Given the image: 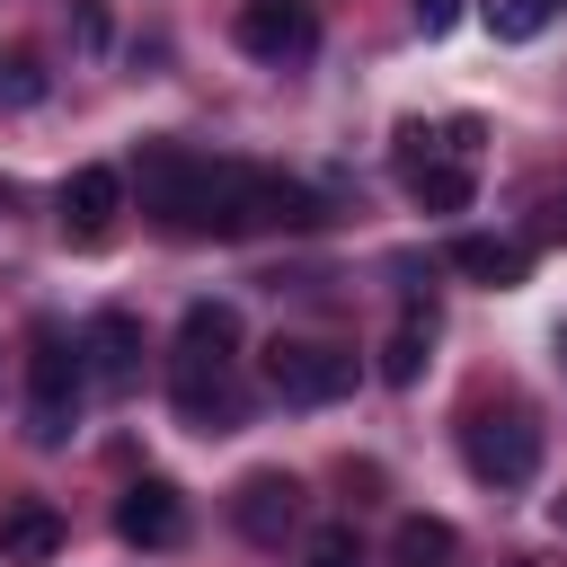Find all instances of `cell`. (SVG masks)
<instances>
[{"label":"cell","mask_w":567,"mask_h":567,"mask_svg":"<svg viewBox=\"0 0 567 567\" xmlns=\"http://www.w3.org/2000/svg\"><path fill=\"white\" fill-rule=\"evenodd\" d=\"M80 381H89V354H80L53 319H35V328H27V434H35V443H71V425H80Z\"/></svg>","instance_id":"cell-1"},{"label":"cell","mask_w":567,"mask_h":567,"mask_svg":"<svg viewBox=\"0 0 567 567\" xmlns=\"http://www.w3.org/2000/svg\"><path fill=\"white\" fill-rule=\"evenodd\" d=\"M133 186H142V213H151L159 230H195V221H204L213 159H204V151H186V142H142Z\"/></svg>","instance_id":"cell-2"},{"label":"cell","mask_w":567,"mask_h":567,"mask_svg":"<svg viewBox=\"0 0 567 567\" xmlns=\"http://www.w3.org/2000/svg\"><path fill=\"white\" fill-rule=\"evenodd\" d=\"M266 390L284 408H328L354 390V354L346 346H319V337H275L266 346Z\"/></svg>","instance_id":"cell-3"},{"label":"cell","mask_w":567,"mask_h":567,"mask_svg":"<svg viewBox=\"0 0 567 567\" xmlns=\"http://www.w3.org/2000/svg\"><path fill=\"white\" fill-rule=\"evenodd\" d=\"M461 461L478 487H532L540 470V425L532 416H470L461 425Z\"/></svg>","instance_id":"cell-4"},{"label":"cell","mask_w":567,"mask_h":567,"mask_svg":"<svg viewBox=\"0 0 567 567\" xmlns=\"http://www.w3.org/2000/svg\"><path fill=\"white\" fill-rule=\"evenodd\" d=\"M239 53H257V62H301V53H319V9L310 0H239Z\"/></svg>","instance_id":"cell-5"},{"label":"cell","mask_w":567,"mask_h":567,"mask_svg":"<svg viewBox=\"0 0 567 567\" xmlns=\"http://www.w3.org/2000/svg\"><path fill=\"white\" fill-rule=\"evenodd\" d=\"M230 523L275 549L284 532H301V478H292V470H248V478L230 487Z\"/></svg>","instance_id":"cell-6"},{"label":"cell","mask_w":567,"mask_h":567,"mask_svg":"<svg viewBox=\"0 0 567 567\" xmlns=\"http://www.w3.org/2000/svg\"><path fill=\"white\" fill-rule=\"evenodd\" d=\"M115 532H124V549H177L186 540V496L168 478H133L115 496Z\"/></svg>","instance_id":"cell-7"},{"label":"cell","mask_w":567,"mask_h":567,"mask_svg":"<svg viewBox=\"0 0 567 567\" xmlns=\"http://www.w3.org/2000/svg\"><path fill=\"white\" fill-rule=\"evenodd\" d=\"M62 540H71V523H62L53 496H9V505H0V558H9V567H53Z\"/></svg>","instance_id":"cell-8"},{"label":"cell","mask_w":567,"mask_h":567,"mask_svg":"<svg viewBox=\"0 0 567 567\" xmlns=\"http://www.w3.org/2000/svg\"><path fill=\"white\" fill-rule=\"evenodd\" d=\"M230 363H239V310L230 301H186L168 372H230Z\"/></svg>","instance_id":"cell-9"},{"label":"cell","mask_w":567,"mask_h":567,"mask_svg":"<svg viewBox=\"0 0 567 567\" xmlns=\"http://www.w3.org/2000/svg\"><path fill=\"white\" fill-rule=\"evenodd\" d=\"M115 213H124V177L115 168H71V186H62V239L97 248L115 230Z\"/></svg>","instance_id":"cell-10"},{"label":"cell","mask_w":567,"mask_h":567,"mask_svg":"<svg viewBox=\"0 0 567 567\" xmlns=\"http://www.w3.org/2000/svg\"><path fill=\"white\" fill-rule=\"evenodd\" d=\"M80 354H89V381L124 390V381L142 372V319H133V310H97V319L80 328Z\"/></svg>","instance_id":"cell-11"},{"label":"cell","mask_w":567,"mask_h":567,"mask_svg":"<svg viewBox=\"0 0 567 567\" xmlns=\"http://www.w3.org/2000/svg\"><path fill=\"white\" fill-rule=\"evenodd\" d=\"M523 266H532V257H523L514 239H478V230H470V239H452V275H470V284H487V292H514V284H523Z\"/></svg>","instance_id":"cell-12"},{"label":"cell","mask_w":567,"mask_h":567,"mask_svg":"<svg viewBox=\"0 0 567 567\" xmlns=\"http://www.w3.org/2000/svg\"><path fill=\"white\" fill-rule=\"evenodd\" d=\"M390 567H461V532L443 514H408L390 532Z\"/></svg>","instance_id":"cell-13"},{"label":"cell","mask_w":567,"mask_h":567,"mask_svg":"<svg viewBox=\"0 0 567 567\" xmlns=\"http://www.w3.org/2000/svg\"><path fill=\"white\" fill-rule=\"evenodd\" d=\"M425 346H434V319H416V310H408V319L390 328V346H381V381H399V390H408V381L425 372Z\"/></svg>","instance_id":"cell-14"},{"label":"cell","mask_w":567,"mask_h":567,"mask_svg":"<svg viewBox=\"0 0 567 567\" xmlns=\"http://www.w3.org/2000/svg\"><path fill=\"white\" fill-rule=\"evenodd\" d=\"M549 9L558 0H487V27H496V44H532L549 27Z\"/></svg>","instance_id":"cell-15"},{"label":"cell","mask_w":567,"mask_h":567,"mask_svg":"<svg viewBox=\"0 0 567 567\" xmlns=\"http://www.w3.org/2000/svg\"><path fill=\"white\" fill-rule=\"evenodd\" d=\"M301 567H363V540H354L346 523H319V532H310V558H301Z\"/></svg>","instance_id":"cell-16"},{"label":"cell","mask_w":567,"mask_h":567,"mask_svg":"<svg viewBox=\"0 0 567 567\" xmlns=\"http://www.w3.org/2000/svg\"><path fill=\"white\" fill-rule=\"evenodd\" d=\"M71 18H80V44H106V9L97 0H71Z\"/></svg>","instance_id":"cell-17"},{"label":"cell","mask_w":567,"mask_h":567,"mask_svg":"<svg viewBox=\"0 0 567 567\" xmlns=\"http://www.w3.org/2000/svg\"><path fill=\"white\" fill-rule=\"evenodd\" d=\"M452 18H461V0H416V27H425V35H443Z\"/></svg>","instance_id":"cell-18"},{"label":"cell","mask_w":567,"mask_h":567,"mask_svg":"<svg viewBox=\"0 0 567 567\" xmlns=\"http://www.w3.org/2000/svg\"><path fill=\"white\" fill-rule=\"evenodd\" d=\"M549 514H558V532H567V496H558V505H549Z\"/></svg>","instance_id":"cell-19"}]
</instances>
